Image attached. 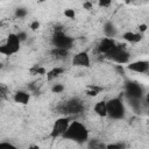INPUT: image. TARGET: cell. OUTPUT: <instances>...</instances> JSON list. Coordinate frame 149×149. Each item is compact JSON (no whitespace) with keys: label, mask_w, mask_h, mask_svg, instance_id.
<instances>
[{"label":"cell","mask_w":149,"mask_h":149,"mask_svg":"<svg viewBox=\"0 0 149 149\" xmlns=\"http://www.w3.org/2000/svg\"><path fill=\"white\" fill-rule=\"evenodd\" d=\"M62 137L64 140H71L74 142H84L88 139V130L84 126V123L79 121H70Z\"/></svg>","instance_id":"cell-1"},{"label":"cell","mask_w":149,"mask_h":149,"mask_svg":"<svg viewBox=\"0 0 149 149\" xmlns=\"http://www.w3.org/2000/svg\"><path fill=\"white\" fill-rule=\"evenodd\" d=\"M106 108H107V115L114 120H121L125 116V106L121 99L119 98H112L108 101H106Z\"/></svg>","instance_id":"cell-2"},{"label":"cell","mask_w":149,"mask_h":149,"mask_svg":"<svg viewBox=\"0 0 149 149\" xmlns=\"http://www.w3.org/2000/svg\"><path fill=\"white\" fill-rule=\"evenodd\" d=\"M21 41L19 40L16 34H9L3 44L0 45V54L5 56H12L20 50Z\"/></svg>","instance_id":"cell-3"},{"label":"cell","mask_w":149,"mask_h":149,"mask_svg":"<svg viewBox=\"0 0 149 149\" xmlns=\"http://www.w3.org/2000/svg\"><path fill=\"white\" fill-rule=\"evenodd\" d=\"M84 111V104L79 99H71L65 102H63L58 107V113H62L66 116L69 115H76L80 114Z\"/></svg>","instance_id":"cell-4"},{"label":"cell","mask_w":149,"mask_h":149,"mask_svg":"<svg viewBox=\"0 0 149 149\" xmlns=\"http://www.w3.org/2000/svg\"><path fill=\"white\" fill-rule=\"evenodd\" d=\"M51 43L55 48H61V49H66V50H70L72 47H73V43H74V40L68 35L64 34L63 30L61 29H57L51 38Z\"/></svg>","instance_id":"cell-5"},{"label":"cell","mask_w":149,"mask_h":149,"mask_svg":"<svg viewBox=\"0 0 149 149\" xmlns=\"http://www.w3.org/2000/svg\"><path fill=\"white\" fill-rule=\"evenodd\" d=\"M106 57L112 59L113 62H115L118 64H127L129 62L130 55L123 47L115 44V47L106 55Z\"/></svg>","instance_id":"cell-6"},{"label":"cell","mask_w":149,"mask_h":149,"mask_svg":"<svg viewBox=\"0 0 149 149\" xmlns=\"http://www.w3.org/2000/svg\"><path fill=\"white\" fill-rule=\"evenodd\" d=\"M69 123H70V118H69V116H63V118L57 119V120L55 121L52 128H51L50 136H51L52 139H56V137L62 136V135L65 133V130H66Z\"/></svg>","instance_id":"cell-7"},{"label":"cell","mask_w":149,"mask_h":149,"mask_svg":"<svg viewBox=\"0 0 149 149\" xmlns=\"http://www.w3.org/2000/svg\"><path fill=\"white\" fill-rule=\"evenodd\" d=\"M91 59L86 51H79L72 57V65L79 68H90Z\"/></svg>","instance_id":"cell-8"},{"label":"cell","mask_w":149,"mask_h":149,"mask_svg":"<svg viewBox=\"0 0 149 149\" xmlns=\"http://www.w3.org/2000/svg\"><path fill=\"white\" fill-rule=\"evenodd\" d=\"M126 93L127 97H132V98H143V87L141 86V84L135 83V81H129L126 84Z\"/></svg>","instance_id":"cell-9"},{"label":"cell","mask_w":149,"mask_h":149,"mask_svg":"<svg viewBox=\"0 0 149 149\" xmlns=\"http://www.w3.org/2000/svg\"><path fill=\"white\" fill-rule=\"evenodd\" d=\"M115 42H114V40L112 38V37H104L99 43H98V45H97V50H98V52L100 54V55H107L114 47H115Z\"/></svg>","instance_id":"cell-10"},{"label":"cell","mask_w":149,"mask_h":149,"mask_svg":"<svg viewBox=\"0 0 149 149\" xmlns=\"http://www.w3.org/2000/svg\"><path fill=\"white\" fill-rule=\"evenodd\" d=\"M127 69L133 71V72H137V73H147L148 69H149V62L148 61L132 62V63H128Z\"/></svg>","instance_id":"cell-11"},{"label":"cell","mask_w":149,"mask_h":149,"mask_svg":"<svg viewBox=\"0 0 149 149\" xmlns=\"http://www.w3.org/2000/svg\"><path fill=\"white\" fill-rule=\"evenodd\" d=\"M29 99H30V94L26 91H17L14 94V101L21 105H27L29 102Z\"/></svg>","instance_id":"cell-12"},{"label":"cell","mask_w":149,"mask_h":149,"mask_svg":"<svg viewBox=\"0 0 149 149\" xmlns=\"http://www.w3.org/2000/svg\"><path fill=\"white\" fill-rule=\"evenodd\" d=\"M93 111H94V113H95L98 116H100V118H105V116H107L106 101L101 100V101L95 102V104H94V106H93Z\"/></svg>","instance_id":"cell-13"},{"label":"cell","mask_w":149,"mask_h":149,"mask_svg":"<svg viewBox=\"0 0 149 149\" xmlns=\"http://www.w3.org/2000/svg\"><path fill=\"white\" fill-rule=\"evenodd\" d=\"M64 71H65V70H64V68H62V66H55V68H52L51 70L47 71V73H45L47 80H48V81H51V80L56 79V78L59 77Z\"/></svg>","instance_id":"cell-14"},{"label":"cell","mask_w":149,"mask_h":149,"mask_svg":"<svg viewBox=\"0 0 149 149\" xmlns=\"http://www.w3.org/2000/svg\"><path fill=\"white\" fill-rule=\"evenodd\" d=\"M69 51L70 50H66V49H61V48H52L51 51H50V55L56 58V59H65L68 58L69 56Z\"/></svg>","instance_id":"cell-15"},{"label":"cell","mask_w":149,"mask_h":149,"mask_svg":"<svg viewBox=\"0 0 149 149\" xmlns=\"http://www.w3.org/2000/svg\"><path fill=\"white\" fill-rule=\"evenodd\" d=\"M123 38H125L127 42H130V43H139V42L142 40V35H141V33L127 31V33L123 34Z\"/></svg>","instance_id":"cell-16"},{"label":"cell","mask_w":149,"mask_h":149,"mask_svg":"<svg viewBox=\"0 0 149 149\" xmlns=\"http://www.w3.org/2000/svg\"><path fill=\"white\" fill-rule=\"evenodd\" d=\"M31 76H44L47 73V69L41 66V65H34L30 70H29Z\"/></svg>","instance_id":"cell-17"},{"label":"cell","mask_w":149,"mask_h":149,"mask_svg":"<svg viewBox=\"0 0 149 149\" xmlns=\"http://www.w3.org/2000/svg\"><path fill=\"white\" fill-rule=\"evenodd\" d=\"M101 91H102V88H101V87L95 86V85H90V86L87 87L86 94H87V95H90V97H97Z\"/></svg>","instance_id":"cell-18"},{"label":"cell","mask_w":149,"mask_h":149,"mask_svg":"<svg viewBox=\"0 0 149 149\" xmlns=\"http://www.w3.org/2000/svg\"><path fill=\"white\" fill-rule=\"evenodd\" d=\"M104 31L107 35V37H112L113 38V36L115 35V28H114V26L112 23H106L105 28H104Z\"/></svg>","instance_id":"cell-19"},{"label":"cell","mask_w":149,"mask_h":149,"mask_svg":"<svg viewBox=\"0 0 149 149\" xmlns=\"http://www.w3.org/2000/svg\"><path fill=\"white\" fill-rule=\"evenodd\" d=\"M8 95H9L8 87L6 85H3V84H0V99L7 100L8 99Z\"/></svg>","instance_id":"cell-20"},{"label":"cell","mask_w":149,"mask_h":149,"mask_svg":"<svg viewBox=\"0 0 149 149\" xmlns=\"http://www.w3.org/2000/svg\"><path fill=\"white\" fill-rule=\"evenodd\" d=\"M64 85H62V84H55L54 86H52V88H51V91L54 92V93H62L63 91H64Z\"/></svg>","instance_id":"cell-21"},{"label":"cell","mask_w":149,"mask_h":149,"mask_svg":"<svg viewBox=\"0 0 149 149\" xmlns=\"http://www.w3.org/2000/svg\"><path fill=\"white\" fill-rule=\"evenodd\" d=\"M15 15H16V17H19V19H22V17H24V16L27 15V10H26L24 8H17L16 12H15Z\"/></svg>","instance_id":"cell-22"},{"label":"cell","mask_w":149,"mask_h":149,"mask_svg":"<svg viewBox=\"0 0 149 149\" xmlns=\"http://www.w3.org/2000/svg\"><path fill=\"white\" fill-rule=\"evenodd\" d=\"M98 3L100 7H104V8H107L111 6L112 3V0H98Z\"/></svg>","instance_id":"cell-23"},{"label":"cell","mask_w":149,"mask_h":149,"mask_svg":"<svg viewBox=\"0 0 149 149\" xmlns=\"http://www.w3.org/2000/svg\"><path fill=\"white\" fill-rule=\"evenodd\" d=\"M64 15L66 17H69V19H74V15H76L74 9H65L64 10Z\"/></svg>","instance_id":"cell-24"},{"label":"cell","mask_w":149,"mask_h":149,"mask_svg":"<svg viewBox=\"0 0 149 149\" xmlns=\"http://www.w3.org/2000/svg\"><path fill=\"white\" fill-rule=\"evenodd\" d=\"M30 28H31V30H37L40 28V22L38 21H33L30 23Z\"/></svg>","instance_id":"cell-25"},{"label":"cell","mask_w":149,"mask_h":149,"mask_svg":"<svg viewBox=\"0 0 149 149\" xmlns=\"http://www.w3.org/2000/svg\"><path fill=\"white\" fill-rule=\"evenodd\" d=\"M122 147H123V144H121V143H118V144H108L107 146V148H109V149H120Z\"/></svg>","instance_id":"cell-26"},{"label":"cell","mask_w":149,"mask_h":149,"mask_svg":"<svg viewBox=\"0 0 149 149\" xmlns=\"http://www.w3.org/2000/svg\"><path fill=\"white\" fill-rule=\"evenodd\" d=\"M0 148H14V146L8 142H2V143H0Z\"/></svg>","instance_id":"cell-27"},{"label":"cell","mask_w":149,"mask_h":149,"mask_svg":"<svg viewBox=\"0 0 149 149\" xmlns=\"http://www.w3.org/2000/svg\"><path fill=\"white\" fill-rule=\"evenodd\" d=\"M17 35V37H19V40L22 42V41H24L26 38H27V35H26V33H19V34H16Z\"/></svg>","instance_id":"cell-28"},{"label":"cell","mask_w":149,"mask_h":149,"mask_svg":"<svg viewBox=\"0 0 149 149\" xmlns=\"http://www.w3.org/2000/svg\"><path fill=\"white\" fill-rule=\"evenodd\" d=\"M83 6H84V8H85V9H87V10H90V9L92 8V3H91L90 1H85Z\"/></svg>","instance_id":"cell-29"},{"label":"cell","mask_w":149,"mask_h":149,"mask_svg":"<svg viewBox=\"0 0 149 149\" xmlns=\"http://www.w3.org/2000/svg\"><path fill=\"white\" fill-rule=\"evenodd\" d=\"M139 30H140V33L146 31V30H147V24H141V26L139 27Z\"/></svg>","instance_id":"cell-30"},{"label":"cell","mask_w":149,"mask_h":149,"mask_svg":"<svg viewBox=\"0 0 149 149\" xmlns=\"http://www.w3.org/2000/svg\"><path fill=\"white\" fill-rule=\"evenodd\" d=\"M132 1H134V0H125V2H126V3H130Z\"/></svg>","instance_id":"cell-31"},{"label":"cell","mask_w":149,"mask_h":149,"mask_svg":"<svg viewBox=\"0 0 149 149\" xmlns=\"http://www.w3.org/2000/svg\"><path fill=\"white\" fill-rule=\"evenodd\" d=\"M0 69H2V64L1 63H0Z\"/></svg>","instance_id":"cell-32"},{"label":"cell","mask_w":149,"mask_h":149,"mask_svg":"<svg viewBox=\"0 0 149 149\" xmlns=\"http://www.w3.org/2000/svg\"><path fill=\"white\" fill-rule=\"evenodd\" d=\"M38 1H40V2H42V1H45V0H38Z\"/></svg>","instance_id":"cell-33"}]
</instances>
